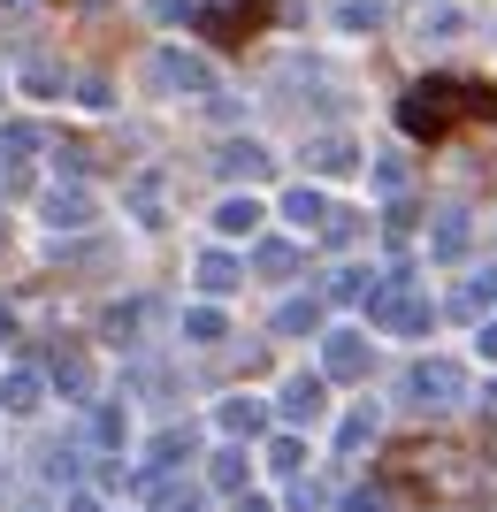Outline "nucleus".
Segmentation results:
<instances>
[{"mask_svg": "<svg viewBox=\"0 0 497 512\" xmlns=\"http://www.w3.org/2000/svg\"><path fill=\"white\" fill-rule=\"evenodd\" d=\"M161 77H169V85H207V62H199V54H161Z\"/></svg>", "mask_w": 497, "mask_h": 512, "instance_id": "nucleus-1", "label": "nucleus"}, {"mask_svg": "<svg viewBox=\"0 0 497 512\" xmlns=\"http://www.w3.org/2000/svg\"><path fill=\"white\" fill-rule=\"evenodd\" d=\"M413 390H421V398H452V367H421V375H413Z\"/></svg>", "mask_w": 497, "mask_h": 512, "instance_id": "nucleus-4", "label": "nucleus"}, {"mask_svg": "<svg viewBox=\"0 0 497 512\" xmlns=\"http://www.w3.org/2000/svg\"><path fill=\"white\" fill-rule=\"evenodd\" d=\"M92 428H100V444H123V428H130V421H123L115 406H100V421H92Z\"/></svg>", "mask_w": 497, "mask_h": 512, "instance_id": "nucleus-10", "label": "nucleus"}, {"mask_svg": "<svg viewBox=\"0 0 497 512\" xmlns=\"http://www.w3.org/2000/svg\"><path fill=\"white\" fill-rule=\"evenodd\" d=\"M329 367H360V337H337V344H329Z\"/></svg>", "mask_w": 497, "mask_h": 512, "instance_id": "nucleus-12", "label": "nucleus"}, {"mask_svg": "<svg viewBox=\"0 0 497 512\" xmlns=\"http://www.w3.org/2000/svg\"><path fill=\"white\" fill-rule=\"evenodd\" d=\"M222 428H260V406L253 398H230V406H222Z\"/></svg>", "mask_w": 497, "mask_h": 512, "instance_id": "nucleus-7", "label": "nucleus"}, {"mask_svg": "<svg viewBox=\"0 0 497 512\" xmlns=\"http://www.w3.org/2000/svg\"><path fill=\"white\" fill-rule=\"evenodd\" d=\"M230 276H238V268H230V260H222V253H215V260H199V283H215V291H222V283H230Z\"/></svg>", "mask_w": 497, "mask_h": 512, "instance_id": "nucleus-11", "label": "nucleus"}, {"mask_svg": "<svg viewBox=\"0 0 497 512\" xmlns=\"http://www.w3.org/2000/svg\"><path fill=\"white\" fill-rule=\"evenodd\" d=\"M222 169H230V176H260V169H268V153H260V146H230V153H222Z\"/></svg>", "mask_w": 497, "mask_h": 512, "instance_id": "nucleus-3", "label": "nucleus"}, {"mask_svg": "<svg viewBox=\"0 0 497 512\" xmlns=\"http://www.w3.org/2000/svg\"><path fill=\"white\" fill-rule=\"evenodd\" d=\"M383 321L390 329H421V299H383Z\"/></svg>", "mask_w": 497, "mask_h": 512, "instance_id": "nucleus-6", "label": "nucleus"}, {"mask_svg": "<svg viewBox=\"0 0 497 512\" xmlns=\"http://www.w3.org/2000/svg\"><path fill=\"white\" fill-rule=\"evenodd\" d=\"M283 406L299 413V421H314V413H322V383H291V398H283Z\"/></svg>", "mask_w": 497, "mask_h": 512, "instance_id": "nucleus-5", "label": "nucleus"}, {"mask_svg": "<svg viewBox=\"0 0 497 512\" xmlns=\"http://www.w3.org/2000/svg\"><path fill=\"white\" fill-rule=\"evenodd\" d=\"M8 406L31 413V406H39V383H31V375H16V383H8Z\"/></svg>", "mask_w": 497, "mask_h": 512, "instance_id": "nucleus-9", "label": "nucleus"}, {"mask_svg": "<svg viewBox=\"0 0 497 512\" xmlns=\"http://www.w3.org/2000/svg\"><path fill=\"white\" fill-rule=\"evenodd\" d=\"M283 207H291V222H322V192H291Z\"/></svg>", "mask_w": 497, "mask_h": 512, "instance_id": "nucleus-8", "label": "nucleus"}, {"mask_svg": "<svg viewBox=\"0 0 497 512\" xmlns=\"http://www.w3.org/2000/svg\"><path fill=\"white\" fill-rule=\"evenodd\" d=\"M146 8H153V16H161V23H169V16H184L192 0H146Z\"/></svg>", "mask_w": 497, "mask_h": 512, "instance_id": "nucleus-13", "label": "nucleus"}, {"mask_svg": "<svg viewBox=\"0 0 497 512\" xmlns=\"http://www.w3.org/2000/svg\"><path fill=\"white\" fill-rule=\"evenodd\" d=\"M85 214H92L85 192H54V199H46V222H85Z\"/></svg>", "mask_w": 497, "mask_h": 512, "instance_id": "nucleus-2", "label": "nucleus"}]
</instances>
